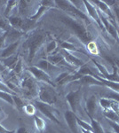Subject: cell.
Returning <instances> with one entry per match:
<instances>
[{
  "mask_svg": "<svg viewBox=\"0 0 119 133\" xmlns=\"http://www.w3.org/2000/svg\"><path fill=\"white\" fill-rule=\"evenodd\" d=\"M46 42V34L40 30H32L26 38L23 48L28 50V61L31 63L34 58Z\"/></svg>",
  "mask_w": 119,
  "mask_h": 133,
  "instance_id": "cell-1",
  "label": "cell"
},
{
  "mask_svg": "<svg viewBox=\"0 0 119 133\" xmlns=\"http://www.w3.org/2000/svg\"><path fill=\"white\" fill-rule=\"evenodd\" d=\"M60 20L74 32L75 35L78 37L79 40H81L83 44H88L91 42H92V36L86 29V28L82 23H80L77 20H75L72 17L66 15L60 16Z\"/></svg>",
  "mask_w": 119,
  "mask_h": 133,
  "instance_id": "cell-2",
  "label": "cell"
},
{
  "mask_svg": "<svg viewBox=\"0 0 119 133\" xmlns=\"http://www.w3.org/2000/svg\"><path fill=\"white\" fill-rule=\"evenodd\" d=\"M22 76L23 77L21 81L20 86L22 91L23 97L27 99H35L38 98V92H39L38 82L27 70Z\"/></svg>",
  "mask_w": 119,
  "mask_h": 133,
  "instance_id": "cell-3",
  "label": "cell"
},
{
  "mask_svg": "<svg viewBox=\"0 0 119 133\" xmlns=\"http://www.w3.org/2000/svg\"><path fill=\"white\" fill-rule=\"evenodd\" d=\"M38 100L48 105H54L57 102V94L53 89V86L46 83H39V92H38Z\"/></svg>",
  "mask_w": 119,
  "mask_h": 133,
  "instance_id": "cell-4",
  "label": "cell"
},
{
  "mask_svg": "<svg viewBox=\"0 0 119 133\" xmlns=\"http://www.w3.org/2000/svg\"><path fill=\"white\" fill-rule=\"evenodd\" d=\"M55 4H56V5H57V7L60 8L61 10L65 11V12H71L72 14H74V16H77V18L81 19V20H84V21H85L86 22L90 23V19L88 18V16L86 15L84 12H82L80 9H77L75 5H73L70 1L60 0V1H55Z\"/></svg>",
  "mask_w": 119,
  "mask_h": 133,
  "instance_id": "cell-5",
  "label": "cell"
},
{
  "mask_svg": "<svg viewBox=\"0 0 119 133\" xmlns=\"http://www.w3.org/2000/svg\"><path fill=\"white\" fill-rule=\"evenodd\" d=\"M34 104H35L36 109H38L41 114H43L45 117H47L49 120H51L52 122L55 123L56 124H60V122L56 116V110L53 108V106L43 103L37 99H35Z\"/></svg>",
  "mask_w": 119,
  "mask_h": 133,
  "instance_id": "cell-6",
  "label": "cell"
},
{
  "mask_svg": "<svg viewBox=\"0 0 119 133\" xmlns=\"http://www.w3.org/2000/svg\"><path fill=\"white\" fill-rule=\"evenodd\" d=\"M27 71H29L37 82H40L42 83H46V84L52 85L53 87L56 85L54 83V81L51 78V76L48 74H46V73L43 71L42 69H40V68H36V66H31L29 68H28Z\"/></svg>",
  "mask_w": 119,
  "mask_h": 133,
  "instance_id": "cell-7",
  "label": "cell"
},
{
  "mask_svg": "<svg viewBox=\"0 0 119 133\" xmlns=\"http://www.w3.org/2000/svg\"><path fill=\"white\" fill-rule=\"evenodd\" d=\"M82 98V91L81 89H77V91H70L66 95V99L68 102L71 111L77 115V109Z\"/></svg>",
  "mask_w": 119,
  "mask_h": 133,
  "instance_id": "cell-8",
  "label": "cell"
},
{
  "mask_svg": "<svg viewBox=\"0 0 119 133\" xmlns=\"http://www.w3.org/2000/svg\"><path fill=\"white\" fill-rule=\"evenodd\" d=\"M34 66H36V68L42 69L43 71H45L46 74H48L49 76H51V78H52V76H55V77L58 76L60 73H61L60 72V69H61V68L53 66V64H51L47 59H40V61H38V63H36V65H34Z\"/></svg>",
  "mask_w": 119,
  "mask_h": 133,
  "instance_id": "cell-9",
  "label": "cell"
},
{
  "mask_svg": "<svg viewBox=\"0 0 119 133\" xmlns=\"http://www.w3.org/2000/svg\"><path fill=\"white\" fill-rule=\"evenodd\" d=\"M45 59H47V61L51 64H53V66H58V68H67L68 69H73V68H74L67 62L65 58L63 57V55L60 52H56L54 54L48 55Z\"/></svg>",
  "mask_w": 119,
  "mask_h": 133,
  "instance_id": "cell-10",
  "label": "cell"
},
{
  "mask_svg": "<svg viewBox=\"0 0 119 133\" xmlns=\"http://www.w3.org/2000/svg\"><path fill=\"white\" fill-rule=\"evenodd\" d=\"M64 117L65 120H66L67 123H68V126L70 127L71 130V131L73 133H78V124H77V115L75 113H73L71 110H68L66 111L64 114Z\"/></svg>",
  "mask_w": 119,
  "mask_h": 133,
  "instance_id": "cell-11",
  "label": "cell"
},
{
  "mask_svg": "<svg viewBox=\"0 0 119 133\" xmlns=\"http://www.w3.org/2000/svg\"><path fill=\"white\" fill-rule=\"evenodd\" d=\"M60 52L63 55V57L65 58V59L67 61V62H68L71 66H73L74 68H81L84 64H85L82 59H80L77 57H76L74 55L71 54L70 51L61 49V51H60Z\"/></svg>",
  "mask_w": 119,
  "mask_h": 133,
  "instance_id": "cell-12",
  "label": "cell"
},
{
  "mask_svg": "<svg viewBox=\"0 0 119 133\" xmlns=\"http://www.w3.org/2000/svg\"><path fill=\"white\" fill-rule=\"evenodd\" d=\"M83 2H84V5H85V8H86V10H87L88 14L90 15L91 18L93 19V20L96 21L97 24H98L101 29H104V27H103V25H102V22H101V18H99V11H97L96 8L94 7V5H92V2L86 1V0H84Z\"/></svg>",
  "mask_w": 119,
  "mask_h": 133,
  "instance_id": "cell-13",
  "label": "cell"
},
{
  "mask_svg": "<svg viewBox=\"0 0 119 133\" xmlns=\"http://www.w3.org/2000/svg\"><path fill=\"white\" fill-rule=\"evenodd\" d=\"M20 44H21V40L15 43H12V44H9L7 46L5 47L2 50L1 53H0V59H6V58H9L11 56H12V55L16 54Z\"/></svg>",
  "mask_w": 119,
  "mask_h": 133,
  "instance_id": "cell-14",
  "label": "cell"
},
{
  "mask_svg": "<svg viewBox=\"0 0 119 133\" xmlns=\"http://www.w3.org/2000/svg\"><path fill=\"white\" fill-rule=\"evenodd\" d=\"M30 4H32V2L30 1H26V0H21L18 1V15L21 18H29V12L30 10Z\"/></svg>",
  "mask_w": 119,
  "mask_h": 133,
  "instance_id": "cell-15",
  "label": "cell"
},
{
  "mask_svg": "<svg viewBox=\"0 0 119 133\" xmlns=\"http://www.w3.org/2000/svg\"><path fill=\"white\" fill-rule=\"evenodd\" d=\"M99 18H101V22H102V25H103V27H104V29H107V31L109 32L110 35L119 42V36H118L117 32H116V29L109 22L108 18H106L104 15H101L99 12Z\"/></svg>",
  "mask_w": 119,
  "mask_h": 133,
  "instance_id": "cell-16",
  "label": "cell"
},
{
  "mask_svg": "<svg viewBox=\"0 0 119 133\" xmlns=\"http://www.w3.org/2000/svg\"><path fill=\"white\" fill-rule=\"evenodd\" d=\"M97 108V98L95 96H91L87 98L85 103V110L89 118H93Z\"/></svg>",
  "mask_w": 119,
  "mask_h": 133,
  "instance_id": "cell-17",
  "label": "cell"
},
{
  "mask_svg": "<svg viewBox=\"0 0 119 133\" xmlns=\"http://www.w3.org/2000/svg\"><path fill=\"white\" fill-rule=\"evenodd\" d=\"M7 36H6V41H10V44L20 41L21 37L23 36V32L20 31L18 29H15L14 28L10 27V29L7 31Z\"/></svg>",
  "mask_w": 119,
  "mask_h": 133,
  "instance_id": "cell-18",
  "label": "cell"
},
{
  "mask_svg": "<svg viewBox=\"0 0 119 133\" xmlns=\"http://www.w3.org/2000/svg\"><path fill=\"white\" fill-rule=\"evenodd\" d=\"M77 83H79L82 85H99V86H103L102 83L101 81H99L98 79H96L95 77L92 76H84L82 77L81 79H79L77 81Z\"/></svg>",
  "mask_w": 119,
  "mask_h": 133,
  "instance_id": "cell-19",
  "label": "cell"
},
{
  "mask_svg": "<svg viewBox=\"0 0 119 133\" xmlns=\"http://www.w3.org/2000/svg\"><path fill=\"white\" fill-rule=\"evenodd\" d=\"M19 59H20L19 54H15L9 58H6V59H0V61H2V63L4 64V66H5L6 68L12 69V68H14V66L16 65L17 62H18Z\"/></svg>",
  "mask_w": 119,
  "mask_h": 133,
  "instance_id": "cell-20",
  "label": "cell"
},
{
  "mask_svg": "<svg viewBox=\"0 0 119 133\" xmlns=\"http://www.w3.org/2000/svg\"><path fill=\"white\" fill-rule=\"evenodd\" d=\"M18 6V1H14V0H10V1H7L5 5V12H4V16L5 17V19H8L11 16V14H12V10L14 8H17Z\"/></svg>",
  "mask_w": 119,
  "mask_h": 133,
  "instance_id": "cell-21",
  "label": "cell"
},
{
  "mask_svg": "<svg viewBox=\"0 0 119 133\" xmlns=\"http://www.w3.org/2000/svg\"><path fill=\"white\" fill-rule=\"evenodd\" d=\"M34 123H35L36 130L39 132H43L46 128V123L45 122V120L38 115H34Z\"/></svg>",
  "mask_w": 119,
  "mask_h": 133,
  "instance_id": "cell-22",
  "label": "cell"
},
{
  "mask_svg": "<svg viewBox=\"0 0 119 133\" xmlns=\"http://www.w3.org/2000/svg\"><path fill=\"white\" fill-rule=\"evenodd\" d=\"M48 9H49V7H47V6L43 5H41V4H40L39 8H38V10L36 11V14H33V15H30L29 17V19L30 21H36H36H37L38 19H39L40 17L42 16L43 14H44Z\"/></svg>",
  "mask_w": 119,
  "mask_h": 133,
  "instance_id": "cell-23",
  "label": "cell"
},
{
  "mask_svg": "<svg viewBox=\"0 0 119 133\" xmlns=\"http://www.w3.org/2000/svg\"><path fill=\"white\" fill-rule=\"evenodd\" d=\"M103 115L107 118V120H109L111 122H115V123H119V115L116 112H114L111 109L109 110H103Z\"/></svg>",
  "mask_w": 119,
  "mask_h": 133,
  "instance_id": "cell-24",
  "label": "cell"
},
{
  "mask_svg": "<svg viewBox=\"0 0 119 133\" xmlns=\"http://www.w3.org/2000/svg\"><path fill=\"white\" fill-rule=\"evenodd\" d=\"M95 3V5H97V6L99 7V12H103L104 14H107L108 16H110L112 18V15L110 14V10H109V6L105 3V1H99V0H96V1H92Z\"/></svg>",
  "mask_w": 119,
  "mask_h": 133,
  "instance_id": "cell-25",
  "label": "cell"
},
{
  "mask_svg": "<svg viewBox=\"0 0 119 133\" xmlns=\"http://www.w3.org/2000/svg\"><path fill=\"white\" fill-rule=\"evenodd\" d=\"M60 46L61 47V49H63V50H66L68 51H78V52H84L83 51L79 50V49H77V47L74 45L73 44H71V43L68 42V41H63L60 43Z\"/></svg>",
  "mask_w": 119,
  "mask_h": 133,
  "instance_id": "cell-26",
  "label": "cell"
},
{
  "mask_svg": "<svg viewBox=\"0 0 119 133\" xmlns=\"http://www.w3.org/2000/svg\"><path fill=\"white\" fill-rule=\"evenodd\" d=\"M58 47V43L56 40H52L49 43H47L46 47H45V52H46L47 56L48 55L54 54V51H56Z\"/></svg>",
  "mask_w": 119,
  "mask_h": 133,
  "instance_id": "cell-27",
  "label": "cell"
},
{
  "mask_svg": "<svg viewBox=\"0 0 119 133\" xmlns=\"http://www.w3.org/2000/svg\"><path fill=\"white\" fill-rule=\"evenodd\" d=\"M12 73L16 76H21V74L23 73V63H22V59L21 58L19 59V61L16 63V65L14 66V68L12 69Z\"/></svg>",
  "mask_w": 119,
  "mask_h": 133,
  "instance_id": "cell-28",
  "label": "cell"
},
{
  "mask_svg": "<svg viewBox=\"0 0 119 133\" xmlns=\"http://www.w3.org/2000/svg\"><path fill=\"white\" fill-rule=\"evenodd\" d=\"M91 126H92L93 133H106L99 122L96 121L94 118H91Z\"/></svg>",
  "mask_w": 119,
  "mask_h": 133,
  "instance_id": "cell-29",
  "label": "cell"
},
{
  "mask_svg": "<svg viewBox=\"0 0 119 133\" xmlns=\"http://www.w3.org/2000/svg\"><path fill=\"white\" fill-rule=\"evenodd\" d=\"M12 98H14V106L16 107V108L18 109L19 111H22L23 108H24V107H25V105H26L24 100L17 95H12Z\"/></svg>",
  "mask_w": 119,
  "mask_h": 133,
  "instance_id": "cell-30",
  "label": "cell"
},
{
  "mask_svg": "<svg viewBox=\"0 0 119 133\" xmlns=\"http://www.w3.org/2000/svg\"><path fill=\"white\" fill-rule=\"evenodd\" d=\"M0 98L3 99V100H5V101L7 102L8 104L12 105V106H14V98H12V95L11 93L0 91Z\"/></svg>",
  "mask_w": 119,
  "mask_h": 133,
  "instance_id": "cell-31",
  "label": "cell"
},
{
  "mask_svg": "<svg viewBox=\"0 0 119 133\" xmlns=\"http://www.w3.org/2000/svg\"><path fill=\"white\" fill-rule=\"evenodd\" d=\"M23 111L29 115H35L36 111V108L35 105L31 104V103H29V104H26L24 108H23Z\"/></svg>",
  "mask_w": 119,
  "mask_h": 133,
  "instance_id": "cell-32",
  "label": "cell"
},
{
  "mask_svg": "<svg viewBox=\"0 0 119 133\" xmlns=\"http://www.w3.org/2000/svg\"><path fill=\"white\" fill-rule=\"evenodd\" d=\"M10 27L11 26L9 23H8L7 20L4 18L3 15L1 14V12H0V29L5 32V31H7L8 29H10Z\"/></svg>",
  "mask_w": 119,
  "mask_h": 133,
  "instance_id": "cell-33",
  "label": "cell"
},
{
  "mask_svg": "<svg viewBox=\"0 0 119 133\" xmlns=\"http://www.w3.org/2000/svg\"><path fill=\"white\" fill-rule=\"evenodd\" d=\"M87 48H88V50H89L91 54H93V55L98 54V49H97L96 44H95L94 42H91L90 44H88Z\"/></svg>",
  "mask_w": 119,
  "mask_h": 133,
  "instance_id": "cell-34",
  "label": "cell"
},
{
  "mask_svg": "<svg viewBox=\"0 0 119 133\" xmlns=\"http://www.w3.org/2000/svg\"><path fill=\"white\" fill-rule=\"evenodd\" d=\"M104 98H111V99H115L119 102V93L118 92H116V91H112V92H109V93L106 94Z\"/></svg>",
  "mask_w": 119,
  "mask_h": 133,
  "instance_id": "cell-35",
  "label": "cell"
},
{
  "mask_svg": "<svg viewBox=\"0 0 119 133\" xmlns=\"http://www.w3.org/2000/svg\"><path fill=\"white\" fill-rule=\"evenodd\" d=\"M6 36H7V32L5 31L3 32L1 36H0V49L4 48L5 46V43H6Z\"/></svg>",
  "mask_w": 119,
  "mask_h": 133,
  "instance_id": "cell-36",
  "label": "cell"
},
{
  "mask_svg": "<svg viewBox=\"0 0 119 133\" xmlns=\"http://www.w3.org/2000/svg\"><path fill=\"white\" fill-rule=\"evenodd\" d=\"M105 58L111 64H113V65L116 66L117 68H119V58H116V57H105Z\"/></svg>",
  "mask_w": 119,
  "mask_h": 133,
  "instance_id": "cell-37",
  "label": "cell"
},
{
  "mask_svg": "<svg viewBox=\"0 0 119 133\" xmlns=\"http://www.w3.org/2000/svg\"><path fill=\"white\" fill-rule=\"evenodd\" d=\"M108 123H109V125L111 126L112 129L115 130L116 133H119V123H115V122H111L109 120H108Z\"/></svg>",
  "mask_w": 119,
  "mask_h": 133,
  "instance_id": "cell-38",
  "label": "cell"
},
{
  "mask_svg": "<svg viewBox=\"0 0 119 133\" xmlns=\"http://www.w3.org/2000/svg\"><path fill=\"white\" fill-rule=\"evenodd\" d=\"M15 130H8L0 123V133H15Z\"/></svg>",
  "mask_w": 119,
  "mask_h": 133,
  "instance_id": "cell-39",
  "label": "cell"
},
{
  "mask_svg": "<svg viewBox=\"0 0 119 133\" xmlns=\"http://www.w3.org/2000/svg\"><path fill=\"white\" fill-rule=\"evenodd\" d=\"M16 132L17 133H29V131L25 127H20Z\"/></svg>",
  "mask_w": 119,
  "mask_h": 133,
  "instance_id": "cell-40",
  "label": "cell"
},
{
  "mask_svg": "<svg viewBox=\"0 0 119 133\" xmlns=\"http://www.w3.org/2000/svg\"><path fill=\"white\" fill-rule=\"evenodd\" d=\"M6 69V68L4 66V64L2 63V61H0V72H5Z\"/></svg>",
  "mask_w": 119,
  "mask_h": 133,
  "instance_id": "cell-41",
  "label": "cell"
},
{
  "mask_svg": "<svg viewBox=\"0 0 119 133\" xmlns=\"http://www.w3.org/2000/svg\"><path fill=\"white\" fill-rule=\"evenodd\" d=\"M5 118V113L2 109H0V121L1 120H4Z\"/></svg>",
  "mask_w": 119,
  "mask_h": 133,
  "instance_id": "cell-42",
  "label": "cell"
},
{
  "mask_svg": "<svg viewBox=\"0 0 119 133\" xmlns=\"http://www.w3.org/2000/svg\"><path fill=\"white\" fill-rule=\"evenodd\" d=\"M79 129L82 131V133H93L92 130H84V129H82V128H79Z\"/></svg>",
  "mask_w": 119,
  "mask_h": 133,
  "instance_id": "cell-43",
  "label": "cell"
},
{
  "mask_svg": "<svg viewBox=\"0 0 119 133\" xmlns=\"http://www.w3.org/2000/svg\"><path fill=\"white\" fill-rule=\"evenodd\" d=\"M2 34H3V32H2V31H0V36H1Z\"/></svg>",
  "mask_w": 119,
  "mask_h": 133,
  "instance_id": "cell-44",
  "label": "cell"
},
{
  "mask_svg": "<svg viewBox=\"0 0 119 133\" xmlns=\"http://www.w3.org/2000/svg\"><path fill=\"white\" fill-rule=\"evenodd\" d=\"M106 133H113V132H110V131H107Z\"/></svg>",
  "mask_w": 119,
  "mask_h": 133,
  "instance_id": "cell-45",
  "label": "cell"
},
{
  "mask_svg": "<svg viewBox=\"0 0 119 133\" xmlns=\"http://www.w3.org/2000/svg\"><path fill=\"white\" fill-rule=\"evenodd\" d=\"M117 34H118V36H119V29H118V31H117Z\"/></svg>",
  "mask_w": 119,
  "mask_h": 133,
  "instance_id": "cell-46",
  "label": "cell"
},
{
  "mask_svg": "<svg viewBox=\"0 0 119 133\" xmlns=\"http://www.w3.org/2000/svg\"><path fill=\"white\" fill-rule=\"evenodd\" d=\"M52 133H56V132H54V131H52Z\"/></svg>",
  "mask_w": 119,
  "mask_h": 133,
  "instance_id": "cell-47",
  "label": "cell"
},
{
  "mask_svg": "<svg viewBox=\"0 0 119 133\" xmlns=\"http://www.w3.org/2000/svg\"><path fill=\"white\" fill-rule=\"evenodd\" d=\"M117 3H118V5H119V1H118V2H117ZM118 6H119V5H118Z\"/></svg>",
  "mask_w": 119,
  "mask_h": 133,
  "instance_id": "cell-48",
  "label": "cell"
},
{
  "mask_svg": "<svg viewBox=\"0 0 119 133\" xmlns=\"http://www.w3.org/2000/svg\"><path fill=\"white\" fill-rule=\"evenodd\" d=\"M0 81H1V77H0Z\"/></svg>",
  "mask_w": 119,
  "mask_h": 133,
  "instance_id": "cell-49",
  "label": "cell"
}]
</instances>
